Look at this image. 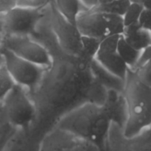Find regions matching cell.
<instances>
[{
    "label": "cell",
    "instance_id": "9c48e42d",
    "mask_svg": "<svg viewBox=\"0 0 151 151\" xmlns=\"http://www.w3.org/2000/svg\"><path fill=\"white\" fill-rule=\"evenodd\" d=\"M79 139L71 133L55 127L45 134L39 151H72Z\"/></svg>",
    "mask_w": 151,
    "mask_h": 151
},
{
    "label": "cell",
    "instance_id": "d4e9b609",
    "mask_svg": "<svg viewBox=\"0 0 151 151\" xmlns=\"http://www.w3.org/2000/svg\"><path fill=\"white\" fill-rule=\"evenodd\" d=\"M150 58H151V45L149 47H147V49H145V50L142 52V55H141V58L140 59H139V63H138L137 66H136V68H138L139 66H141L144 62H145L147 60Z\"/></svg>",
    "mask_w": 151,
    "mask_h": 151
},
{
    "label": "cell",
    "instance_id": "ac0fdd59",
    "mask_svg": "<svg viewBox=\"0 0 151 151\" xmlns=\"http://www.w3.org/2000/svg\"><path fill=\"white\" fill-rule=\"evenodd\" d=\"M16 128L7 121L0 119V151H4L13 139Z\"/></svg>",
    "mask_w": 151,
    "mask_h": 151
},
{
    "label": "cell",
    "instance_id": "44dd1931",
    "mask_svg": "<svg viewBox=\"0 0 151 151\" xmlns=\"http://www.w3.org/2000/svg\"><path fill=\"white\" fill-rule=\"evenodd\" d=\"M133 71L144 84L151 87V58Z\"/></svg>",
    "mask_w": 151,
    "mask_h": 151
},
{
    "label": "cell",
    "instance_id": "4fadbf2b",
    "mask_svg": "<svg viewBox=\"0 0 151 151\" xmlns=\"http://www.w3.org/2000/svg\"><path fill=\"white\" fill-rule=\"evenodd\" d=\"M58 11L68 19L70 22L76 25V19L83 11L87 10L82 5L79 0H55Z\"/></svg>",
    "mask_w": 151,
    "mask_h": 151
},
{
    "label": "cell",
    "instance_id": "e0dca14e",
    "mask_svg": "<svg viewBox=\"0 0 151 151\" xmlns=\"http://www.w3.org/2000/svg\"><path fill=\"white\" fill-rule=\"evenodd\" d=\"M143 10L144 7L140 3L132 1L122 17L124 27L139 23Z\"/></svg>",
    "mask_w": 151,
    "mask_h": 151
},
{
    "label": "cell",
    "instance_id": "9a60e30c",
    "mask_svg": "<svg viewBox=\"0 0 151 151\" xmlns=\"http://www.w3.org/2000/svg\"><path fill=\"white\" fill-rule=\"evenodd\" d=\"M131 2V0H113L109 2L98 4L91 10L117 15L123 17Z\"/></svg>",
    "mask_w": 151,
    "mask_h": 151
},
{
    "label": "cell",
    "instance_id": "30bf717a",
    "mask_svg": "<svg viewBox=\"0 0 151 151\" xmlns=\"http://www.w3.org/2000/svg\"><path fill=\"white\" fill-rule=\"evenodd\" d=\"M106 151H151V137L142 138V134L132 139L123 136L121 139L108 137Z\"/></svg>",
    "mask_w": 151,
    "mask_h": 151
},
{
    "label": "cell",
    "instance_id": "4316f807",
    "mask_svg": "<svg viewBox=\"0 0 151 151\" xmlns=\"http://www.w3.org/2000/svg\"><path fill=\"white\" fill-rule=\"evenodd\" d=\"M139 3L143 6L144 9L151 10V0H140Z\"/></svg>",
    "mask_w": 151,
    "mask_h": 151
},
{
    "label": "cell",
    "instance_id": "83f0119b",
    "mask_svg": "<svg viewBox=\"0 0 151 151\" xmlns=\"http://www.w3.org/2000/svg\"><path fill=\"white\" fill-rule=\"evenodd\" d=\"M4 66V57L2 53L0 52V68Z\"/></svg>",
    "mask_w": 151,
    "mask_h": 151
},
{
    "label": "cell",
    "instance_id": "f546056e",
    "mask_svg": "<svg viewBox=\"0 0 151 151\" xmlns=\"http://www.w3.org/2000/svg\"><path fill=\"white\" fill-rule=\"evenodd\" d=\"M113 1V0H99V4L109 2V1Z\"/></svg>",
    "mask_w": 151,
    "mask_h": 151
},
{
    "label": "cell",
    "instance_id": "7402d4cb",
    "mask_svg": "<svg viewBox=\"0 0 151 151\" xmlns=\"http://www.w3.org/2000/svg\"><path fill=\"white\" fill-rule=\"evenodd\" d=\"M72 151H101L100 148L93 143L79 139Z\"/></svg>",
    "mask_w": 151,
    "mask_h": 151
},
{
    "label": "cell",
    "instance_id": "4dcf8cb0",
    "mask_svg": "<svg viewBox=\"0 0 151 151\" xmlns=\"http://www.w3.org/2000/svg\"><path fill=\"white\" fill-rule=\"evenodd\" d=\"M0 29H1V26H0Z\"/></svg>",
    "mask_w": 151,
    "mask_h": 151
},
{
    "label": "cell",
    "instance_id": "6da1fadb",
    "mask_svg": "<svg viewBox=\"0 0 151 151\" xmlns=\"http://www.w3.org/2000/svg\"><path fill=\"white\" fill-rule=\"evenodd\" d=\"M110 123V116L105 108L85 103L65 115L56 127L93 143L101 151H106Z\"/></svg>",
    "mask_w": 151,
    "mask_h": 151
},
{
    "label": "cell",
    "instance_id": "8fae6325",
    "mask_svg": "<svg viewBox=\"0 0 151 151\" xmlns=\"http://www.w3.org/2000/svg\"><path fill=\"white\" fill-rule=\"evenodd\" d=\"M94 58L109 73L116 77L118 79L124 81H125L129 67L117 53V52L97 53Z\"/></svg>",
    "mask_w": 151,
    "mask_h": 151
},
{
    "label": "cell",
    "instance_id": "277c9868",
    "mask_svg": "<svg viewBox=\"0 0 151 151\" xmlns=\"http://www.w3.org/2000/svg\"><path fill=\"white\" fill-rule=\"evenodd\" d=\"M76 25L81 35L99 40L115 34L122 35L124 29L121 16L91 10L81 12Z\"/></svg>",
    "mask_w": 151,
    "mask_h": 151
},
{
    "label": "cell",
    "instance_id": "603a6c76",
    "mask_svg": "<svg viewBox=\"0 0 151 151\" xmlns=\"http://www.w3.org/2000/svg\"><path fill=\"white\" fill-rule=\"evenodd\" d=\"M139 24L142 27L149 31L151 34V10L144 9L141 15Z\"/></svg>",
    "mask_w": 151,
    "mask_h": 151
},
{
    "label": "cell",
    "instance_id": "8992f818",
    "mask_svg": "<svg viewBox=\"0 0 151 151\" xmlns=\"http://www.w3.org/2000/svg\"><path fill=\"white\" fill-rule=\"evenodd\" d=\"M0 52L4 57V66L16 84L32 88L39 83L43 74V67L28 61L4 47Z\"/></svg>",
    "mask_w": 151,
    "mask_h": 151
},
{
    "label": "cell",
    "instance_id": "f1b7e54d",
    "mask_svg": "<svg viewBox=\"0 0 151 151\" xmlns=\"http://www.w3.org/2000/svg\"><path fill=\"white\" fill-rule=\"evenodd\" d=\"M3 39H4V33H3L2 31H1V29H0V48L2 47Z\"/></svg>",
    "mask_w": 151,
    "mask_h": 151
},
{
    "label": "cell",
    "instance_id": "cb8c5ba5",
    "mask_svg": "<svg viewBox=\"0 0 151 151\" xmlns=\"http://www.w3.org/2000/svg\"><path fill=\"white\" fill-rule=\"evenodd\" d=\"M19 0H0V14L6 13L18 5Z\"/></svg>",
    "mask_w": 151,
    "mask_h": 151
},
{
    "label": "cell",
    "instance_id": "3957f363",
    "mask_svg": "<svg viewBox=\"0 0 151 151\" xmlns=\"http://www.w3.org/2000/svg\"><path fill=\"white\" fill-rule=\"evenodd\" d=\"M35 114L33 103L25 93V87L19 84H16L0 103V119L7 121L16 128L29 126Z\"/></svg>",
    "mask_w": 151,
    "mask_h": 151
},
{
    "label": "cell",
    "instance_id": "2e32d148",
    "mask_svg": "<svg viewBox=\"0 0 151 151\" xmlns=\"http://www.w3.org/2000/svg\"><path fill=\"white\" fill-rule=\"evenodd\" d=\"M16 84L5 66L0 68V103L4 100Z\"/></svg>",
    "mask_w": 151,
    "mask_h": 151
},
{
    "label": "cell",
    "instance_id": "7c38bea8",
    "mask_svg": "<svg viewBox=\"0 0 151 151\" xmlns=\"http://www.w3.org/2000/svg\"><path fill=\"white\" fill-rule=\"evenodd\" d=\"M122 35L130 46L139 51L143 52L151 45V34L139 23L124 27Z\"/></svg>",
    "mask_w": 151,
    "mask_h": 151
},
{
    "label": "cell",
    "instance_id": "5bb4252c",
    "mask_svg": "<svg viewBox=\"0 0 151 151\" xmlns=\"http://www.w3.org/2000/svg\"><path fill=\"white\" fill-rule=\"evenodd\" d=\"M117 53L125 62L129 69L135 70L142 55V52L136 50L134 47L130 46L125 41L123 35H121L117 47Z\"/></svg>",
    "mask_w": 151,
    "mask_h": 151
},
{
    "label": "cell",
    "instance_id": "484cf974",
    "mask_svg": "<svg viewBox=\"0 0 151 151\" xmlns=\"http://www.w3.org/2000/svg\"><path fill=\"white\" fill-rule=\"evenodd\" d=\"M79 1L87 10H92L99 4V0H79Z\"/></svg>",
    "mask_w": 151,
    "mask_h": 151
},
{
    "label": "cell",
    "instance_id": "52a82bcc",
    "mask_svg": "<svg viewBox=\"0 0 151 151\" xmlns=\"http://www.w3.org/2000/svg\"><path fill=\"white\" fill-rule=\"evenodd\" d=\"M2 47L8 49L16 55L43 68L51 65V58L47 50L28 36L4 35Z\"/></svg>",
    "mask_w": 151,
    "mask_h": 151
},
{
    "label": "cell",
    "instance_id": "7a4b0ae2",
    "mask_svg": "<svg viewBox=\"0 0 151 151\" xmlns=\"http://www.w3.org/2000/svg\"><path fill=\"white\" fill-rule=\"evenodd\" d=\"M124 81L127 119L122 134L132 139L151 128V87L144 84L130 69Z\"/></svg>",
    "mask_w": 151,
    "mask_h": 151
},
{
    "label": "cell",
    "instance_id": "ba28073f",
    "mask_svg": "<svg viewBox=\"0 0 151 151\" xmlns=\"http://www.w3.org/2000/svg\"><path fill=\"white\" fill-rule=\"evenodd\" d=\"M51 25L59 45L66 52L73 55L82 54L81 34L76 25L65 19L56 7L52 10Z\"/></svg>",
    "mask_w": 151,
    "mask_h": 151
},
{
    "label": "cell",
    "instance_id": "ffe728a7",
    "mask_svg": "<svg viewBox=\"0 0 151 151\" xmlns=\"http://www.w3.org/2000/svg\"><path fill=\"white\" fill-rule=\"evenodd\" d=\"M101 40L90 37L81 35V46H82V54L85 55L87 58H95Z\"/></svg>",
    "mask_w": 151,
    "mask_h": 151
},
{
    "label": "cell",
    "instance_id": "d6986e66",
    "mask_svg": "<svg viewBox=\"0 0 151 151\" xmlns=\"http://www.w3.org/2000/svg\"><path fill=\"white\" fill-rule=\"evenodd\" d=\"M120 37H121L120 34H115V35H110L101 40L97 53H108L117 52V47H118Z\"/></svg>",
    "mask_w": 151,
    "mask_h": 151
},
{
    "label": "cell",
    "instance_id": "5b68a950",
    "mask_svg": "<svg viewBox=\"0 0 151 151\" xmlns=\"http://www.w3.org/2000/svg\"><path fill=\"white\" fill-rule=\"evenodd\" d=\"M42 17L38 7L16 5L0 14V26L4 35L28 36L35 29Z\"/></svg>",
    "mask_w": 151,
    "mask_h": 151
}]
</instances>
